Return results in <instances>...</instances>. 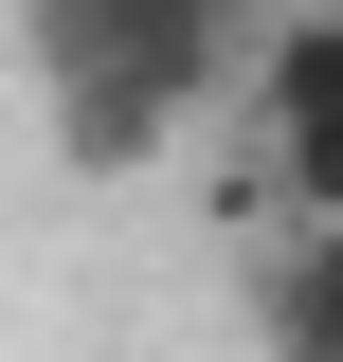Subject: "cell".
I'll use <instances>...</instances> for the list:
<instances>
[{
    "instance_id": "6da1fadb",
    "label": "cell",
    "mask_w": 343,
    "mask_h": 362,
    "mask_svg": "<svg viewBox=\"0 0 343 362\" xmlns=\"http://www.w3.org/2000/svg\"><path fill=\"white\" fill-rule=\"evenodd\" d=\"M271 18L289 0H18V54H37V127L73 181H127L199 127L217 90H253Z\"/></svg>"
},
{
    "instance_id": "7a4b0ae2",
    "label": "cell",
    "mask_w": 343,
    "mask_h": 362,
    "mask_svg": "<svg viewBox=\"0 0 343 362\" xmlns=\"http://www.w3.org/2000/svg\"><path fill=\"white\" fill-rule=\"evenodd\" d=\"M253 145L289 218H343V0H289L253 54Z\"/></svg>"
},
{
    "instance_id": "3957f363",
    "label": "cell",
    "mask_w": 343,
    "mask_h": 362,
    "mask_svg": "<svg viewBox=\"0 0 343 362\" xmlns=\"http://www.w3.org/2000/svg\"><path fill=\"white\" fill-rule=\"evenodd\" d=\"M253 326H271V362H343V218H289V235H271Z\"/></svg>"
}]
</instances>
